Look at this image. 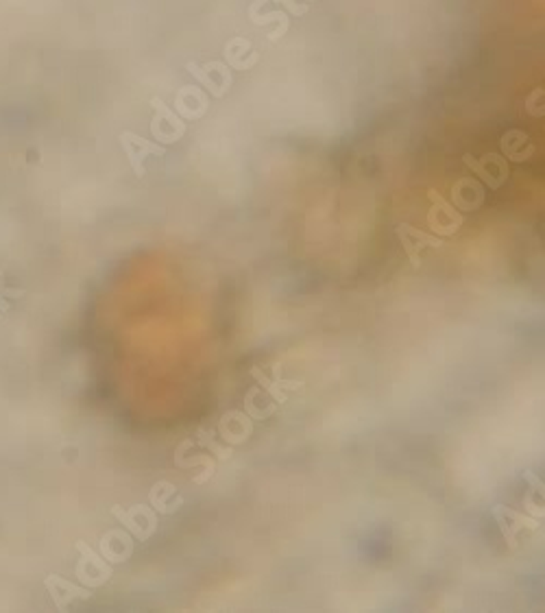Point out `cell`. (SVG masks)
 Instances as JSON below:
<instances>
[{
  "instance_id": "obj_1",
  "label": "cell",
  "mask_w": 545,
  "mask_h": 613,
  "mask_svg": "<svg viewBox=\"0 0 545 613\" xmlns=\"http://www.w3.org/2000/svg\"><path fill=\"white\" fill-rule=\"evenodd\" d=\"M118 142H120L124 157H126V161H129V166L138 179L144 177V161H147V157H151V155L161 157L164 153H166V149H164L161 144L142 138L136 131H122L118 136Z\"/></svg>"
},
{
  "instance_id": "obj_2",
  "label": "cell",
  "mask_w": 545,
  "mask_h": 613,
  "mask_svg": "<svg viewBox=\"0 0 545 613\" xmlns=\"http://www.w3.org/2000/svg\"><path fill=\"white\" fill-rule=\"evenodd\" d=\"M151 107L155 110V116H153V120H151V134H153V138L155 140H159V142H164V144H170V140H168V134H166V127H168V131H170V136L175 138V140H181L186 136V131H188V124H186V120L181 118L179 114H175L170 107L164 103V99H159V96H153L151 99Z\"/></svg>"
},
{
  "instance_id": "obj_3",
  "label": "cell",
  "mask_w": 545,
  "mask_h": 613,
  "mask_svg": "<svg viewBox=\"0 0 545 613\" xmlns=\"http://www.w3.org/2000/svg\"><path fill=\"white\" fill-rule=\"evenodd\" d=\"M44 585H46V589H48V593H50V598H52V603H54V609H57V611H66V609L70 607L72 600H89V598H92V593H89V589L79 587V585H75V583L66 581L64 576H59V574H50V576H46Z\"/></svg>"
},
{
  "instance_id": "obj_4",
  "label": "cell",
  "mask_w": 545,
  "mask_h": 613,
  "mask_svg": "<svg viewBox=\"0 0 545 613\" xmlns=\"http://www.w3.org/2000/svg\"><path fill=\"white\" fill-rule=\"evenodd\" d=\"M395 231H397V238L402 240V245H404L406 254H408V258H410V262H412L414 268L421 264L419 251H421L423 247H441V245H443V240H439L436 236H430V233L421 231L419 227H414V225H410V223L397 225Z\"/></svg>"
},
{
  "instance_id": "obj_5",
  "label": "cell",
  "mask_w": 545,
  "mask_h": 613,
  "mask_svg": "<svg viewBox=\"0 0 545 613\" xmlns=\"http://www.w3.org/2000/svg\"><path fill=\"white\" fill-rule=\"evenodd\" d=\"M153 511L149 507H144V504H138V507H133L129 511H122L120 507H112V515L138 539V542H147V539H151L153 533L157 531V524H149V521H144L142 524V517H147Z\"/></svg>"
},
{
  "instance_id": "obj_6",
  "label": "cell",
  "mask_w": 545,
  "mask_h": 613,
  "mask_svg": "<svg viewBox=\"0 0 545 613\" xmlns=\"http://www.w3.org/2000/svg\"><path fill=\"white\" fill-rule=\"evenodd\" d=\"M75 548H77V552H79V556L83 558V561L87 563V565H92L94 570H96V574L99 576H103L105 581H109L112 579V565L109 563H105V556H99L92 548H89L85 542H77L75 544Z\"/></svg>"
},
{
  "instance_id": "obj_7",
  "label": "cell",
  "mask_w": 545,
  "mask_h": 613,
  "mask_svg": "<svg viewBox=\"0 0 545 613\" xmlns=\"http://www.w3.org/2000/svg\"><path fill=\"white\" fill-rule=\"evenodd\" d=\"M186 70L190 72V75H192V77H194L198 83H201V85L208 89V92H210L212 96H216V99H223V96L227 94L225 89H223V85H221V83H216V81L212 79V75H210V72H208L203 66H198L196 62H188V64H186Z\"/></svg>"
},
{
  "instance_id": "obj_8",
  "label": "cell",
  "mask_w": 545,
  "mask_h": 613,
  "mask_svg": "<svg viewBox=\"0 0 545 613\" xmlns=\"http://www.w3.org/2000/svg\"><path fill=\"white\" fill-rule=\"evenodd\" d=\"M428 196H430V201H432V208L436 210V212H443L447 219H449V223L453 225V227H460L463 223H465V219H463V214H458L456 210H453L443 196L436 192V190H430L428 192Z\"/></svg>"
},
{
  "instance_id": "obj_9",
  "label": "cell",
  "mask_w": 545,
  "mask_h": 613,
  "mask_svg": "<svg viewBox=\"0 0 545 613\" xmlns=\"http://www.w3.org/2000/svg\"><path fill=\"white\" fill-rule=\"evenodd\" d=\"M465 164H467L471 171H476V173L482 177V182H486L490 188H497V186H500V182H495V179H493V175H490V173H488V171H486V168L480 164V161H476V159L471 157V155H465Z\"/></svg>"
},
{
  "instance_id": "obj_10",
  "label": "cell",
  "mask_w": 545,
  "mask_h": 613,
  "mask_svg": "<svg viewBox=\"0 0 545 613\" xmlns=\"http://www.w3.org/2000/svg\"><path fill=\"white\" fill-rule=\"evenodd\" d=\"M249 20L253 24H258V27H264L268 22H277V20L284 22V20H288V15H286V11L277 9V11H270V13H264V15H249Z\"/></svg>"
},
{
  "instance_id": "obj_11",
  "label": "cell",
  "mask_w": 545,
  "mask_h": 613,
  "mask_svg": "<svg viewBox=\"0 0 545 613\" xmlns=\"http://www.w3.org/2000/svg\"><path fill=\"white\" fill-rule=\"evenodd\" d=\"M275 3L282 5L284 9H288V13H290V15H295V17L305 15L307 11H310V7H307V5H299L297 0H275Z\"/></svg>"
},
{
  "instance_id": "obj_12",
  "label": "cell",
  "mask_w": 545,
  "mask_h": 613,
  "mask_svg": "<svg viewBox=\"0 0 545 613\" xmlns=\"http://www.w3.org/2000/svg\"><path fill=\"white\" fill-rule=\"evenodd\" d=\"M9 308H11V303L5 299V295L0 293V312H9Z\"/></svg>"
},
{
  "instance_id": "obj_13",
  "label": "cell",
  "mask_w": 545,
  "mask_h": 613,
  "mask_svg": "<svg viewBox=\"0 0 545 613\" xmlns=\"http://www.w3.org/2000/svg\"><path fill=\"white\" fill-rule=\"evenodd\" d=\"M0 317H3V315H0Z\"/></svg>"
}]
</instances>
